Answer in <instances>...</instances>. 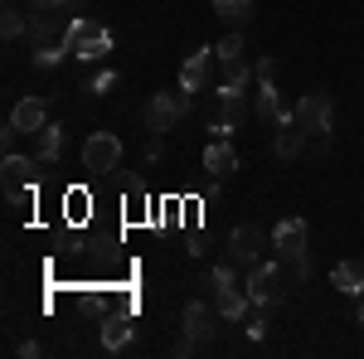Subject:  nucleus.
Wrapping results in <instances>:
<instances>
[{
    "label": "nucleus",
    "instance_id": "nucleus-1",
    "mask_svg": "<svg viewBox=\"0 0 364 359\" xmlns=\"http://www.w3.org/2000/svg\"><path fill=\"white\" fill-rule=\"evenodd\" d=\"M243 291H248L252 311H272L277 301L291 296V277H287V262L272 257V262H252L248 277H243Z\"/></svg>",
    "mask_w": 364,
    "mask_h": 359
},
{
    "label": "nucleus",
    "instance_id": "nucleus-2",
    "mask_svg": "<svg viewBox=\"0 0 364 359\" xmlns=\"http://www.w3.org/2000/svg\"><path fill=\"white\" fill-rule=\"evenodd\" d=\"M63 49L78 63H97V58L112 54V29L97 25V20H73V25L63 29Z\"/></svg>",
    "mask_w": 364,
    "mask_h": 359
},
{
    "label": "nucleus",
    "instance_id": "nucleus-3",
    "mask_svg": "<svg viewBox=\"0 0 364 359\" xmlns=\"http://www.w3.org/2000/svg\"><path fill=\"white\" fill-rule=\"evenodd\" d=\"M185 112H190V92L185 87L180 92H151L146 107H141V122H146L151 136H166V132H175L185 122Z\"/></svg>",
    "mask_w": 364,
    "mask_h": 359
},
{
    "label": "nucleus",
    "instance_id": "nucleus-4",
    "mask_svg": "<svg viewBox=\"0 0 364 359\" xmlns=\"http://www.w3.org/2000/svg\"><path fill=\"white\" fill-rule=\"evenodd\" d=\"M296 122H301L306 136H331V132H336V102H331L326 92H301Z\"/></svg>",
    "mask_w": 364,
    "mask_h": 359
},
{
    "label": "nucleus",
    "instance_id": "nucleus-5",
    "mask_svg": "<svg viewBox=\"0 0 364 359\" xmlns=\"http://www.w3.org/2000/svg\"><path fill=\"white\" fill-rule=\"evenodd\" d=\"M214 78H219V54H214L209 44L190 49V54H185V63H180V87H185V92H204Z\"/></svg>",
    "mask_w": 364,
    "mask_h": 359
},
{
    "label": "nucleus",
    "instance_id": "nucleus-6",
    "mask_svg": "<svg viewBox=\"0 0 364 359\" xmlns=\"http://www.w3.org/2000/svg\"><path fill=\"white\" fill-rule=\"evenodd\" d=\"M34 156H20V151H10L5 156V166H0V175H5V199L10 204H25V199H34Z\"/></svg>",
    "mask_w": 364,
    "mask_h": 359
},
{
    "label": "nucleus",
    "instance_id": "nucleus-7",
    "mask_svg": "<svg viewBox=\"0 0 364 359\" xmlns=\"http://www.w3.org/2000/svg\"><path fill=\"white\" fill-rule=\"evenodd\" d=\"M219 306L214 301H185V311H180V335H190L195 345H209L214 335H219Z\"/></svg>",
    "mask_w": 364,
    "mask_h": 359
},
{
    "label": "nucleus",
    "instance_id": "nucleus-8",
    "mask_svg": "<svg viewBox=\"0 0 364 359\" xmlns=\"http://www.w3.org/2000/svg\"><path fill=\"white\" fill-rule=\"evenodd\" d=\"M83 166L92 170V175L117 170V166H122V141H117L112 132H92V136L83 141Z\"/></svg>",
    "mask_w": 364,
    "mask_h": 359
},
{
    "label": "nucleus",
    "instance_id": "nucleus-9",
    "mask_svg": "<svg viewBox=\"0 0 364 359\" xmlns=\"http://www.w3.org/2000/svg\"><path fill=\"white\" fill-rule=\"evenodd\" d=\"M306 219H282L277 228H272V238H267V248H277V257H306Z\"/></svg>",
    "mask_w": 364,
    "mask_h": 359
},
{
    "label": "nucleus",
    "instance_id": "nucleus-10",
    "mask_svg": "<svg viewBox=\"0 0 364 359\" xmlns=\"http://www.w3.org/2000/svg\"><path fill=\"white\" fill-rule=\"evenodd\" d=\"M257 78V68H248V58H219V78H214V92L219 97H243V87Z\"/></svg>",
    "mask_w": 364,
    "mask_h": 359
},
{
    "label": "nucleus",
    "instance_id": "nucleus-11",
    "mask_svg": "<svg viewBox=\"0 0 364 359\" xmlns=\"http://www.w3.org/2000/svg\"><path fill=\"white\" fill-rule=\"evenodd\" d=\"M228 257L243 262V267L262 262V228H257V223H238V228L228 233Z\"/></svg>",
    "mask_w": 364,
    "mask_h": 359
},
{
    "label": "nucleus",
    "instance_id": "nucleus-12",
    "mask_svg": "<svg viewBox=\"0 0 364 359\" xmlns=\"http://www.w3.org/2000/svg\"><path fill=\"white\" fill-rule=\"evenodd\" d=\"M209 291H214V306H219V316H224V321H243V316L252 311L248 291H243L238 282H209Z\"/></svg>",
    "mask_w": 364,
    "mask_h": 359
},
{
    "label": "nucleus",
    "instance_id": "nucleus-13",
    "mask_svg": "<svg viewBox=\"0 0 364 359\" xmlns=\"http://www.w3.org/2000/svg\"><path fill=\"white\" fill-rule=\"evenodd\" d=\"M44 122H49V102H44V97H20V102L10 107V127L25 132V136H34Z\"/></svg>",
    "mask_w": 364,
    "mask_h": 359
},
{
    "label": "nucleus",
    "instance_id": "nucleus-14",
    "mask_svg": "<svg viewBox=\"0 0 364 359\" xmlns=\"http://www.w3.org/2000/svg\"><path fill=\"white\" fill-rule=\"evenodd\" d=\"M204 170H209V180H228V175L238 170V156H233L228 136H214L204 146Z\"/></svg>",
    "mask_w": 364,
    "mask_h": 359
},
{
    "label": "nucleus",
    "instance_id": "nucleus-15",
    "mask_svg": "<svg viewBox=\"0 0 364 359\" xmlns=\"http://www.w3.org/2000/svg\"><path fill=\"white\" fill-rule=\"evenodd\" d=\"M58 156H63V127L44 122V127L34 132V161H39V166H54Z\"/></svg>",
    "mask_w": 364,
    "mask_h": 359
},
{
    "label": "nucleus",
    "instance_id": "nucleus-16",
    "mask_svg": "<svg viewBox=\"0 0 364 359\" xmlns=\"http://www.w3.org/2000/svg\"><path fill=\"white\" fill-rule=\"evenodd\" d=\"M272 151H277V161H296V156L306 151V132H301V122H282L277 136H272Z\"/></svg>",
    "mask_w": 364,
    "mask_h": 359
},
{
    "label": "nucleus",
    "instance_id": "nucleus-17",
    "mask_svg": "<svg viewBox=\"0 0 364 359\" xmlns=\"http://www.w3.org/2000/svg\"><path fill=\"white\" fill-rule=\"evenodd\" d=\"M331 282H336L345 296H364V262L360 257H350V262H340L336 272H331Z\"/></svg>",
    "mask_w": 364,
    "mask_h": 359
},
{
    "label": "nucleus",
    "instance_id": "nucleus-18",
    "mask_svg": "<svg viewBox=\"0 0 364 359\" xmlns=\"http://www.w3.org/2000/svg\"><path fill=\"white\" fill-rule=\"evenodd\" d=\"M243 112H248L243 97H219V117H214V127H209V132H214V136H228V132L243 122Z\"/></svg>",
    "mask_w": 364,
    "mask_h": 359
},
{
    "label": "nucleus",
    "instance_id": "nucleus-19",
    "mask_svg": "<svg viewBox=\"0 0 364 359\" xmlns=\"http://www.w3.org/2000/svg\"><path fill=\"white\" fill-rule=\"evenodd\" d=\"M214 15H219L228 29H243L252 20V0H214Z\"/></svg>",
    "mask_w": 364,
    "mask_h": 359
},
{
    "label": "nucleus",
    "instance_id": "nucleus-20",
    "mask_svg": "<svg viewBox=\"0 0 364 359\" xmlns=\"http://www.w3.org/2000/svg\"><path fill=\"white\" fill-rule=\"evenodd\" d=\"M102 345H107V350H127V345H132V326H127L122 316H112V321L102 326Z\"/></svg>",
    "mask_w": 364,
    "mask_h": 359
},
{
    "label": "nucleus",
    "instance_id": "nucleus-21",
    "mask_svg": "<svg viewBox=\"0 0 364 359\" xmlns=\"http://www.w3.org/2000/svg\"><path fill=\"white\" fill-rule=\"evenodd\" d=\"M214 54H219V58H243V54H248V39H243V29H228L224 39L214 44Z\"/></svg>",
    "mask_w": 364,
    "mask_h": 359
},
{
    "label": "nucleus",
    "instance_id": "nucleus-22",
    "mask_svg": "<svg viewBox=\"0 0 364 359\" xmlns=\"http://www.w3.org/2000/svg\"><path fill=\"white\" fill-rule=\"evenodd\" d=\"M0 34H5L10 44H15V39L25 34V15H20L15 5H5V10H0Z\"/></svg>",
    "mask_w": 364,
    "mask_h": 359
},
{
    "label": "nucleus",
    "instance_id": "nucleus-23",
    "mask_svg": "<svg viewBox=\"0 0 364 359\" xmlns=\"http://www.w3.org/2000/svg\"><path fill=\"white\" fill-rule=\"evenodd\" d=\"M63 54H68L63 44H39V49H34V68H58Z\"/></svg>",
    "mask_w": 364,
    "mask_h": 359
},
{
    "label": "nucleus",
    "instance_id": "nucleus-24",
    "mask_svg": "<svg viewBox=\"0 0 364 359\" xmlns=\"http://www.w3.org/2000/svg\"><path fill=\"white\" fill-rule=\"evenodd\" d=\"M83 204H87V194H83V190H73L68 199H63V209H68L73 219H83Z\"/></svg>",
    "mask_w": 364,
    "mask_h": 359
},
{
    "label": "nucleus",
    "instance_id": "nucleus-25",
    "mask_svg": "<svg viewBox=\"0 0 364 359\" xmlns=\"http://www.w3.org/2000/svg\"><path fill=\"white\" fill-rule=\"evenodd\" d=\"M20 136H25V132H15V127H10V122H5V132H0V141H5V156H10V151H15V146H20Z\"/></svg>",
    "mask_w": 364,
    "mask_h": 359
},
{
    "label": "nucleus",
    "instance_id": "nucleus-26",
    "mask_svg": "<svg viewBox=\"0 0 364 359\" xmlns=\"http://www.w3.org/2000/svg\"><path fill=\"white\" fill-rule=\"evenodd\" d=\"M272 78H277V63L262 58V63H257V83H272Z\"/></svg>",
    "mask_w": 364,
    "mask_h": 359
},
{
    "label": "nucleus",
    "instance_id": "nucleus-27",
    "mask_svg": "<svg viewBox=\"0 0 364 359\" xmlns=\"http://www.w3.org/2000/svg\"><path fill=\"white\" fill-rule=\"evenodd\" d=\"M306 151L311 156H326L331 151V136H306Z\"/></svg>",
    "mask_w": 364,
    "mask_h": 359
},
{
    "label": "nucleus",
    "instance_id": "nucleus-28",
    "mask_svg": "<svg viewBox=\"0 0 364 359\" xmlns=\"http://www.w3.org/2000/svg\"><path fill=\"white\" fill-rule=\"evenodd\" d=\"M248 335H252V340H262V335H267V311H257V321L248 326Z\"/></svg>",
    "mask_w": 364,
    "mask_h": 359
},
{
    "label": "nucleus",
    "instance_id": "nucleus-29",
    "mask_svg": "<svg viewBox=\"0 0 364 359\" xmlns=\"http://www.w3.org/2000/svg\"><path fill=\"white\" fill-rule=\"evenodd\" d=\"M68 0H29V10H63Z\"/></svg>",
    "mask_w": 364,
    "mask_h": 359
},
{
    "label": "nucleus",
    "instance_id": "nucleus-30",
    "mask_svg": "<svg viewBox=\"0 0 364 359\" xmlns=\"http://www.w3.org/2000/svg\"><path fill=\"white\" fill-rule=\"evenodd\" d=\"M20 355H25V359H39L44 350H39V340H25V345H20Z\"/></svg>",
    "mask_w": 364,
    "mask_h": 359
},
{
    "label": "nucleus",
    "instance_id": "nucleus-31",
    "mask_svg": "<svg viewBox=\"0 0 364 359\" xmlns=\"http://www.w3.org/2000/svg\"><path fill=\"white\" fill-rule=\"evenodd\" d=\"M360 321H364V301H360Z\"/></svg>",
    "mask_w": 364,
    "mask_h": 359
}]
</instances>
